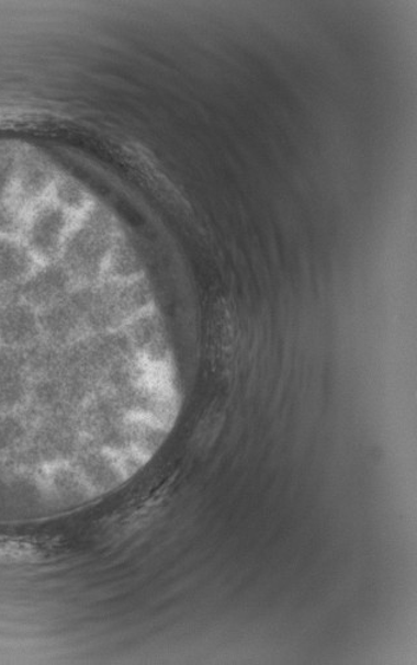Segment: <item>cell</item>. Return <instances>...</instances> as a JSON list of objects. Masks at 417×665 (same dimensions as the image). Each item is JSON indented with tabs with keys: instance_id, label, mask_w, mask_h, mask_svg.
<instances>
[{
	"instance_id": "cell-7",
	"label": "cell",
	"mask_w": 417,
	"mask_h": 665,
	"mask_svg": "<svg viewBox=\"0 0 417 665\" xmlns=\"http://www.w3.org/2000/svg\"><path fill=\"white\" fill-rule=\"evenodd\" d=\"M56 179L54 169L47 162L36 156H27L21 165H18L15 204L21 207L36 204L54 187Z\"/></svg>"
},
{
	"instance_id": "cell-14",
	"label": "cell",
	"mask_w": 417,
	"mask_h": 665,
	"mask_svg": "<svg viewBox=\"0 0 417 665\" xmlns=\"http://www.w3.org/2000/svg\"><path fill=\"white\" fill-rule=\"evenodd\" d=\"M24 226L22 207L12 201L2 202L0 204V237H18L23 233Z\"/></svg>"
},
{
	"instance_id": "cell-12",
	"label": "cell",
	"mask_w": 417,
	"mask_h": 665,
	"mask_svg": "<svg viewBox=\"0 0 417 665\" xmlns=\"http://www.w3.org/2000/svg\"><path fill=\"white\" fill-rule=\"evenodd\" d=\"M44 548L29 538L0 537V559L31 560L43 556Z\"/></svg>"
},
{
	"instance_id": "cell-15",
	"label": "cell",
	"mask_w": 417,
	"mask_h": 665,
	"mask_svg": "<svg viewBox=\"0 0 417 665\" xmlns=\"http://www.w3.org/2000/svg\"><path fill=\"white\" fill-rule=\"evenodd\" d=\"M0 311H2V305H0Z\"/></svg>"
},
{
	"instance_id": "cell-1",
	"label": "cell",
	"mask_w": 417,
	"mask_h": 665,
	"mask_svg": "<svg viewBox=\"0 0 417 665\" xmlns=\"http://www.w3.org/2000/svg\"><path fill=\"white\" fill-rule=\"evenodd\" d=\"M122 232L109 208L94 204L77 217L63 246L60 262L77 285L103 279L110 252Z\"/></svg>"
},
{
	"instance_id": "cell-13",
	"label": "cell",
	"mask_w": 417,
	"mask_h": 665,
	"mask_svg": "<svg viewBox=\"0 0 417 665\" xmlns=\"http://www.w3.org/2000/svg\"><path fill=\"white\" fill-rule=\"evenodd\" d=\"M18 161L9 149H0V204L11 201L15 189Z\"/></svg>"
},
{
	"instance_id": "cell-8",
	"label": "cell",
	"mask_w": 417,
	"mask_h": 665,
	"mask_svg": "<svg viewBox=\"0 0 417 665\" xmlns=\"http://www.w3.org/2000/svg\"><path fill=\"white\" fill-rule=\"evenodd\" d=\"M37 266L23 239L0 237V284L23 283Z\"/></svg>"
},
{
	"instance_id": "cell-4",
	"label": "cell",
	"mask_w": 417,
	"mask_h": 665,
	"mask_svg": "<svg viewBox=\"0 0 417 665\" xmlns=\"http://www.w3.org/2000/svg\"><path fill=\"white\" fill-rule=\"evenodd\" d=\"M42 337L56 347H68L88 335L84 326V312L76 286L69 295L38 311Z\"/></svg>"
},
{
	"instance_id": "cell-10",
	"label": "cell",
	"mask_w": 417,
	"mask_h": 665,
	"mask_svg": "<svg viewBox=\"0 0 417 665\" xmlns=\"http://www.w3.org/2000/svg\"><path fill=\"white\" fill-rule=\"evenodd\" d=\"M52 188H54V199L52 201L76 218L93 205L87 189L74 179L58 178Z\"/></svg>"
},
{
	"instance_id": "cell-9",
	"label": "cell",
	"mask_w": 417,
	"mask_h": 665,
	"mask_svg": "<svg viewBox=\"0 0 417 665\" xmlns=\"http://www.w3.org/2000/svg\"><path fill=\"white\" fill-rule=\"evenodd\" d=\"M142 275H145V269H143L138 252L122 234L110 252L103 279L127 280Z\"/></svg>"
},
{
	"instance_id": "cell-3",
	"label": "cell",
	"mask_w": 417,
	"mask_h": 665,
	"mask_svg": "<svg viewBox=\"0 0 417 665\" xmlns=\"http://www.w3.org/2000/svg\"><path fill=\"white\" fill-rule=\"evenodd\" d=\"M75 221L76 217L65 212L56 202H42L25 221L24 244L42 263L55 262L60 259L65 238Z\"/></svg>"
},
{
	"instance_id": "cell-5",
	"label": "cell",
	"mask_w": 417,
	"mask_h": 665,
	"mask_svg": "<svg viewBox=\"0 0 417 665\" xmlns=\"http://www.w3.org/2000/svg\"><path fill=\"white\" fill-rule=\"evenodd\" d=\"M76 285L60 260L42 263L23 282V302L36 311H42L61 302Z\"/></svg>"
},
{
	"instance_id": "cell-6",
	"label": "cell",
	"mask_w": 417,
	"mask_h": 665,
	"mask_svg": "<svg viewBox=\"0 0 417 665\" xmlns=\"http://www.w3.org/2000/svg\"><path fill=\"white\" fill-rule=\"evenodd\" d=\"M42 338L38 311L24 302L3 305L0 311V345L23 350Z\"/></svg>"
},
{
	"instance_id": "cell-2",
	"label": "cell",
	"mask_w": 417,
	"mask_h": 665,
	"mask_svg": "<svg viewBox=\"0 0 417 665\" xmlns=\"http://www.w3.org/2000/svg\"><path fill=\"white\" fill-rule=\"evenodd\" d=\"M154 306V292L146 275L127 280L102 279L94 285L84 326L88 335L122 330Z\"/></svg>"
},
{
	"instance_id": "cell-11",
	"label": "cell",
	"mask_w": 417,
	"mask_h": 665,
	"mask_svg": "<svg viewBox=\"0 0 417 665\" xmlns=\"http://www.w3.org/2000/svg\"><path fill=\"white\" fill-rule=\"evenodd\" d=\"M27 440V426L16 413L0 415V454L21 449Z\"/></svg>"
}]
</instances>
